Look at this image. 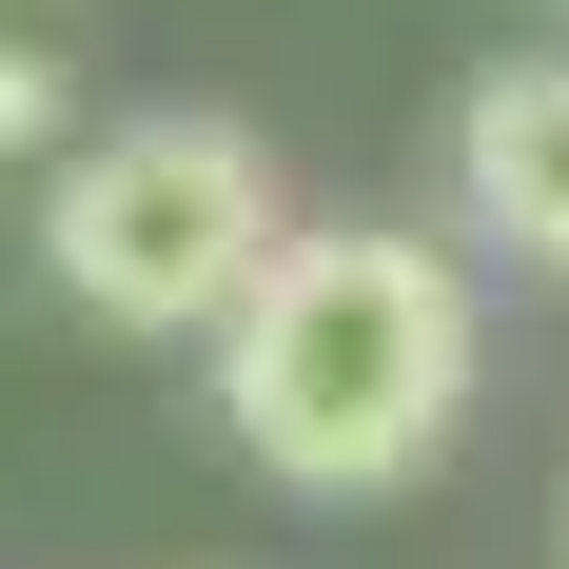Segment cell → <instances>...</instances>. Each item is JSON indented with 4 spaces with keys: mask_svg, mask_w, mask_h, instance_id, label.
<instances>
[{
    "mask_svg": "<svg viewBox=\"0 0 569 569\" xmlns=\"http://www.w3.org/2000/svg\"><path fill=\"white\" fill-rule=\"evenodd\" d=\"M471 373H491V295L412 217H295L256 256V295L217 315V432L315 511L412 491L471 432Z\"/></svg>",
    "mask_w": 569,
    "mask_h": 569,
    "instance_id": "1",
    "label": "cell"
},
{
    "mask_svg": "<svg viewBox=\"0 0 569 569\" xmlns=\"http://www.w3.org/2000/svg\"><path fill=\"white\" fill-rule=\"evenodd\" d=\"M276 236H295V197L236 118H118L40 177V295L79 335H197L217 353V315L256 295Z\"/></svg>",
    "mask_w": 569,
    "mask_h": 569,
    "instance_id": "2",
    "label": "cell"
},
{
    "mask_svg": "<svg viewBox=\"0 0 569 569\" xmlns=\"http://www.w3.org/2000/svg\"><path fill=\"white\" fill-rule=\"evenodd\" d=\"M452 236L569 295V40L491 59V79L452 99Z\"/></svg>",
    "mask_w": 569,
    "mask_h": 569,
    "instance_id": "3",
    "label": "cell"
},
{
    "mask_svg": "<svg viewBox=\"0 0 569 569\" xmlns=\"http://www.w3.org/2000/svg\"><path fill=\"white\" fill-rule=\"evenodd\" d=\"M20 158H40V177L79 158V79H59L40 40H0V177H20Z\"/></svg>",
    "mask_w": 569,
    "mask_h": 569,
    "instance_id": "4",
    "label": "cell"
}]
</instances>
